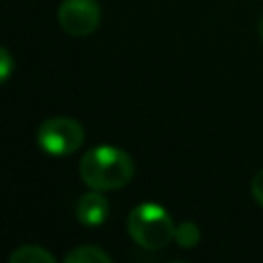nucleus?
Listing matches in <instances>:
<instances>
[{
	"label": "nucleus",
	"mask_w": 263,
	"mask_h": 263,
	"mask_svg": "<svg viewBox=\"0 0 263 263\" xmlns=\"http://www.w3.org/2000/svg\"><path fill=\"white\" fill-rule=\"evenodd\" d=\"M78 173L90 189L113 191L125 187L132 181L134 160L125 150L117 146L101 144L90 148L82 156Z\"/></svg>",
	"instance_id": "1"
},
{
	"label": "nucleus",
	"mask_w": 263,
	"mask_h": 263,
	"mask_svg": "<svg viewBox=\"0 0 263 263\" xmlns=\"http://www.w3.org/2000/svg\"><path fill=\"white\" fill-rule=\"evenodd\" d=\"M129 236L144 249H162L175 238V224L158 203H140L127 216Z\"/></svg>",
	"instance_id": "2"
},
{
	"label": "nucleus",
	"mask_w": 263,
	"mask_h": 263,
	"mask_svg": "<svg viewBox=\"0 0 263 263\" xmlns=\"http://www.w3.org/2000/svg\"><path fill=\"white\" fill-rule=\"evenodd\" d=\"M84 142V127L72 117H49L37 129V144L45 154L68 156Z\"/></svg>",
	"instance_id": "3"
},
{
	"label": "nucleus",
	"mask_w": 263,
	"mask_h": 263,
	"mask_svg": "<svg viewBox=\"0 0 263 263\" xmlns=\"http://www.w3.org/2000/svg\"><path fill=\"white\" fill-rule=\"evenodd\" d=\"M58 21L62 29L74 37L90 35L101 23V6L97 0H62Z\"/></svg>",
	"instance_id": "4"
},
{
	"label": "nucleus",
	"mask_w": 263,
	"mask_h": 263,
	"mask_svg": "<svg viewBox=\"0 0 263 263\" xmlns=\"http://www.w3.org/2000/svg\"><path fill=\"white\" fill-rule=\"evenodd\" d=\"M109 216V201L101 195L99 189H92L80 195L76 203V218L84 226H101Z\"/></svg>",
	"instance_id": "5"
},
{
	"label": "nucleus",
	"mask_w": 263,
	"mask_h": 263,
	"mask_svg": "<svg viewBox=\"0 0 263 263\" xmlns=\"http://www.w3.org/2000/svg\"><path fill=\"white\" fill-rule=\"evenodd\" d=\"M64 261H68V263H109L111 261V255H107L99 247L82 245V247H76L74 251H70L64 257Z\"/></svg>",
	"instance_id": "6"
},
{
	"label": "nucleus",
	"mask_w": 263,
	"mask_h": 263,
	"mask_svg": "<svg viewBox=\"0 0 263 263\" xmlns=\"http://www.w3.org/2000/svg\"><path fill=\"white\" fill-rule=\"evenodd\" d=\"M53 255L37 245H25L10 255V263H53Z\"/></svg>",
	"instance_id": "7"
},
{
	"label": "nucleus",
	"mask_w": 263,
	"mask_h": 263,
	"mask_svg": "<svg viewBox=\"0 0 263 263\" xmlns=\"http://www.w3.org/2000/svg\"><path fill=\"white\" fill-rule=\"evenodd\" d=\"M199 228L193 222H183L179 226H175V240L183 247V249H191L199 242Z\"/></svg>",
	"instance_id": "8"
},
{
	"label": "nucleus",
	"mask_w": 263,
	"mask_h": 263,
	"mask_svg": "<svg viewBox=\"0 0 263 263\" xmlns=\"http://www.w3.org/2000/svg\"><path fill=\"white\" fill-rule=\"evenodd\" d=\"M12 70H14V60L10 51L0 45V84H4L12 76Z\"/></svg>",
	"instance_id": "9"
},
{
	"label": "nucleus",
	"mask_w": 263,
	"mask_h": 263,
	"mask_svg": "<svg viewBox=\"0 0 263 263\" xmlns=\"http://www.w3.org/2000/svg\"><path fill=\"white\" fill-rule=\"evenodd\" d=\"M251 195L255 197V201L259 205H263V168L253 177L251 181Z\"/></svg>",
	"instance_id": "10"
},
{
	"label": "nucleus",
	"mask_w": 263,
	"mask_h": 263,
	"mask_svg": "<svg viewBox=\"0 0 263 263\" xmlns=\"http://www.w3.org/2000/svg\"><path fill=\"white\" fill-rule=\"evenodd\" d=\"M259 37L263 39V16H261V21H259Z\"/></svg>",
	"instance_id": "11"
}]
</instances>
